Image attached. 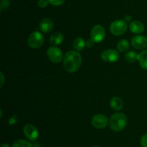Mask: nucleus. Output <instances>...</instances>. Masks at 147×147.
<instances>
[{"instance_id":"nucleus-17","label":"nucleus","mask_w":147,"mask_h":147,"mask_svg":"<svg viewBox=\"0 0 147 147\" xmlns=\"http://www.w3.org/2000/svg\"><path fill=\"white\" fill-rule=\"evenodd\" d=\"M129 43L127 40H120L117 44V48L120 52H126V50H129Z\"/></svg>"},{"instance_id":"nucleus-25","label":"nucleus","mask_w":147,"mask_h":147,"mask_svg":"<svg viewBox=\"0 0 147 147\" xmlns=\"http://www.w3.org/2000/svg\"><path fill=\"white\" fill-rule=\"evenodd\" d=\"M124 20L126 22H131V17L129 15H126V17H125Z\"/></svg>"},{"instance_id":"nucleus-19","label":"nucleus","mask_w":147,"mask_h":147,"mask_svg":"<svg viewBox=\"0 0 147 147\" xmlns=\"http://www.w3.org/2000/svg\"><path fill=\"white\" fill-rule=\"evenodd\" d=\"M31 143L29 142L27 140L19 139L13 143L12 147H32Z\"/></svg>"},{"instance_id":"nucleus-16","label":"nucleus","mask_w":147,"mask_h":147,"mask_svg":"<svg viewBox=\"0 0 147 147\" xmlns=\"http://www.w3.org/2000/svg\"><path fill=\"white\" fill-rule=\"evenodd\" d=\"M138 61L141 67L147 70V50H143L139 53L138 56Z\"/></svg>"},{"instance_id":"nucleus-27","label":"nucleus","mask_w":147,"mask_h":147,"mask_svg":"<svg viewBox=\"0 0 147 147\" xmlns=\"http://www.w3.org/2000/svg\"><path fill=\"white\" fill-rule=\"evenodd\" d=\"M1 147H11V146L7 144H3L1 145Z\"/></svg>"},{"instance_id":"nucleus-9","label":"nucleus","mask_w":147,"mask_h":147,"mask_svg":"<svg viewBox=\"0 0 147 147\" xmlns=\"http://www.w3.org/2000/svg\"><path fill=\"white\" fill-rule=\"evenodd\" d=\"M23 133L27 139L30 141H35L39 137V131L34 125L27 124L23 128Z\"/></svg>"},{"instance_id":"nucleus-3","label":"nucleus","mask_w":147,"mask_h":147,"mask_svg":"<svg viewBox=\"0 0 147 147\" xmlns=\"http://www.w3.org/2000/svg\"><path fill=\"white\" fill-rule=\"evenodd\" d=\"M128 28L127 22L125 20H118L113 21L110 25V31L113 35L116 36L123 35Z\"/></svg>"},{"instance_id":"nucleus-6","label":"nucleus","mask_w":147,"mask_h":147,"mask_svg":"<svg viewBox=\"0 0 147 147\" xmlns=\"http://www.w3.org/2000/svg\"><path fill=\"white\" fill-rule=\"evenodd\" d=\"M106 36V30L103 26L100 24L95 25L90 32V38L95 43H100L104 39Z\"/></svg>"},{"instance_id":"nucleus-21","label":"nucleus","mask_w":147,"mask_h":147,"mask_svg":"<svg viewBox=\"0 0 147 147\" xmlns=\"http://www.w3.org/2000/svg\"><path fill=\"white\" fill-rule=\"evenodd\" d=\"M50 4L48 1V0H39L38 2H37V4L41 8H45L48 6V4Z\"/></svg>"},{"instance_id":"nucleus-26","label":"nucleus","mask_w":147,"mask_h":147,"mask_svg":"<svg viewBox=\"0 0 147 147\" xmlns=\"http://www.w3.org/2000/svg\"><path fill=\"white\" fill-rule=\"evenodd\" d=\"M1 87L3 86L4 84V74H3L2 72H1Z\"/></svg>"},{"instance_id":"nucleus-5","label":"nucleus","mask_w":147,"mask_h":147,"mask_svg":"<svg viewBox=\"0 0 147 147\" xmlns=\"http://www.w3.org/2000/svg\"><path fill=\"white\" fill-rule=\"evenodd\" d=\"M47 55L50 61L55 63H58L62 61L63 55L62 50L56 46H51L47 50Z\"/></svg>"},{"instance_id":"nucleus-10","label":"nucleus","mask_w":147,"mask_h":147,"mask_svg":"<svg viewBox=\"0 0 147 147\" xmlns=\"http://www.w3.org/2000/svg\"><path fill=\"white\" fill-rule=\"evenodd\" d=\"M132 47L137 50H143L147 47V37L144 35L134 36L131 39Z\"/></svg>"},{"instance_id":"nucleus-11","label":"nucleus","mask_w":147,"mask_h":147,"mask_svg":"<svg viewBox=\"0 0 147 147\" xmlns=\"http://www.w3.org/2000/svg\"><path fill=\"white\" fill-rule=\"evenodd\" d=\"M129 29H130L131 32H132L134 34H140L144 31L145 26L141 21L134 20L130 23Z\"/></svg>"},{"instance_id":"nucleus-12","label":"nucleus","mask_w":147,"mask_h":147,"mask_svg":"<svg viewBox=\"0 0 147 147\" xmlns=\"http://www.w3.org/2000/svg\"><path fill=\"white\" fill-rule=\"evenodd\" d=\"M53 28V22L50 19L44 18L40 23V29L45 33H48L52 31Z\"/></svg>"},{"instance_id":"nucleus-20","label":"nucleus","mask_w":147,"mask_h":147,"mask_svg":"<svg viewBox=\"0 0 147 147\" xmlns=\"http://www.w3.org/2000/svg\"><path fill=\"white\" fill-rule=\"evenodd\" d=\"M48 1L53 6H60L64 4L65 0H48Z\"/></svg>"},{"instance_id":"nucleus-13","label":"nucleus","mask_w":147,"mask_h":147,"mask_svg":"<svg viewBox=\"0 0 147 147\" xmlns=\"http://www.w3.org/2000/svg\"><path fill=\"white\" fill-rule=\"evenodd\" d=\"M64 40V36L60 32H56L53 33L50 37V43L53 46H56L61 44Z\"/></svg>"},{"instance_id":"nucleus-14","label":"nucleus","mask_w":147,"mask_h":147,"mask_svg":"<svg viewBox=\"0 0 147 147\" xmlns=\"http://www.w3.org/2000/svg\"><path fill=\"white\" fill-rule=\"evenodd\" d=\"M110 105L112 109L118 111L120 110H121L122 108H123V102L120 97H113L111 99Z\"/></svg>"},{"instance_id":"nucleus-1","label":"nucleus","mask_w":147,"mask_h":147,"mask_svg":"<svg viewBox=\"0 0 147 147\" xmlns=\"http://www.w3.org/2000/svg\"><path fill=\"white\" fill-rule=\"evenodd\" d=\"M81 55L76 50H69L63 58V66L67 72L73 73L77 71L81 66Z\"/></svg>"},{"instance_id":"nucleus-23","label":"nucleus","mask_w":147,"mask_h":147,"mask_svg":"<svg viewBox=\"0 0 147 147\" xmlns=\"http://www.w3.org/2000/svg\"><path fill=\"white\" fill-rule=\"evenodd\" d=\"M10 1L9 0H1V9L3 10V9L7 8V7L9 6Z\"/></svg>"},{"instance_id":"nucleus-4","label":"nucleus","mask_w":147,"mask_h":147,"mask_svg":"<svg viewBox=\"0 0 147 147\" xmlns=\"http://www.w3.org/2000/svg\"><path fill=\"white\" fill-rule=\"evenodd\" d=\"M45 41L44 36L40 32H33L27 39V45L32 48H38L41 47Z\"/></svg>"},{"instance_id":"nucleus-24","label":"nucleus","mask_w":147,"mask_h":147,"mask_svg":"<svg viewBox=\"0 0 147 147\" xmlns=\"http://www.w3.org/2000/svg\"><path fill=\"white\" fill-rule=\"evenodd\" d=\"M94 43H95V42L93 41L91 38H90L86 41V46L88 48H91V47H93V45H94Z\"/></svg>"},{"instance_id":"nucleus-28","label":"nucleus","mask_w":147,"mask_h":147,"mask_svg":"<svg viewBox=\"0 0 147 147\" xmlns=\"http://www.w3.org/2000/svg\"><path fill=\"white\" fill-rule=\"evenodd\" d=\"M93 147H100V146H94Z\"/></svg>"},{"instance_id":"nucleus-8","label":"nucleus","mask_w":147,"mask_h":147,"mask_svg":"<svg viewBox=\"0 0 147 147\" xmlns=\"http://www.w3.org/2000/svg\"><path fill=\"white\" fill-rule=\"evenodd\" d=\"M109 120L106 115L103 114H96L91 120V124L93 127L98 129H102L107 126Z\"/></svg>"},{"instance_id":"nucleus-18","label":"nucleus","mask_w":147,"mask_h":147,"mask_svg":"<svg viewBox=\"0 0 147 147\" xmlns=\"http://www.w3.org/2000/svg\"><path fill=\"white\" fill-rule=\"evenodd\" d=\"M138 56L135 52L134 51H128L125 55V59L126 61L129 63H134L138 60Z\"/></svg>"},{"instance_id":"nucleus-15","label":"nucleus","mask_w":147,"mask_h":147,"mask_svg":"<svg viewBox=\"0 0 147 147\" xmlns=\"http://www.w3.org/2000/svg\"><path fill=\"white\" fill-rule=\"evenodd\" d=\"M86 46V41L83 37H78L76 39H75L73 43V47L77 51H81L84 49Z\"/></svg>"},{"instance_id":"nucleus-7","label":"nucleus","mask_w":147,"mask_h":147,"mask_svg":"<svg viewBox=\"0 0 147 147\" xmlns=\"http://www.w3.org/2000/svg\"><path fill=\"white\" fill-rule=\"evenodd\" d=\"M100 57L103 61L108 62V63H113L119 60V53L117 50L114 49H107L102 52Z\"/></svg>"},{"instance_id":"nucleus-22","label":"nucleus","mask_w":147,"mask_h":147,"mask_svg":"<svg viewBox=\"0 0 147 147\" xmlns=\"http://www.w3.org/2000/svg\"><path fill=\"white\" fill-rule=\"evenodd\" d=\"M141 145L142 147H147V133L142 135L141 138Z\"/></svg>"},{"instance_id":"nucleus-2","label":"nucleus","mask_w":147,"mask_h":147,"mask_svg":"<svg viewBox=\"0 0 147 147\" xmlns=\"http://www.w3.org/2000/svg\"><path fill=\"white\" fill-rule=\"evenodd\" d=\"M127 117L122 112H117L112 115L109 121L111 129L116 132H119L124 129L127 125Z\"/></svg>"}]
</instances>
